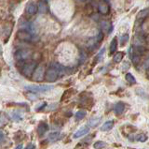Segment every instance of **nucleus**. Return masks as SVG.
I'll list each match as a JSON object with an SVG mask.
<instances>
[{"instance_id":"obj_10","label":"nucleus","mask_w":149,"mask_h":149,"mask_svg":"<svg viewBox=\"0 0 149 149\" xmlns=\"http://www.w3.org/2000/svg\"><path fill=\"white\" fill-rule=\"evenodd\" d=\"M49 129V127L48 125H47L46 123H40L38 126H37V134H38V136H43V135L48 131Z\"/></svg>"},{"instance_id":"obj_9","label":"nucleus","mask_w":149,"mask_h":149,"mask_svg":"<svg viewBox=\"0 0 149 149\" xmlns=\"http://www.w3.org/2000/svg\"><path fill=\"white\" fill-rule=\"evenodd\" d=\"M90 131V127H88V126H84L81 129H79L74 134V139H78L80 138L81 136H84V135H86L87 133H88Z\"/></svg>"},{"instance_id":"obj_8","label":"nucleus","mask_w":149,"mask_h":149,"mask_svg":"<svg viewBox=\"0 0 149 149\" xmlns=\"http://www.w3.org/2000/svg\"><path fill=\"white\" fill-rule=\"evenodd\" d=\"M36 11H38V5H36L34 2H29L26 5L25 8V12L29 15H34L36 13Z\"/></svg>"},{"instance_id":"obj_12","label":"nucleus","mask_w":149,"mask_h":149,"mask_svg":"<svg viewBox=\"0 0 149 149\" xmlns=\"http://www.w3.org/2000/svg\"><path fill=\"white\" fill-rule=\"evenodd\" d=\"M101 27H102V30L108 32V34L112 33V31H113V26H112L111 23L109 21H102L101 22Z\"/></svg>"},{"instance_id":"obj_3","label":"nucleus","mask_w":149,"mask_h":149,"mask_svg":"<svg viewBox=\"0 0 149 149\" xmlns=\"http://www.w3.org/2000/svg\"><path fill=\"white\" fill-rule=\"evenodd\" d=\"M31 51L28 49H20L18 50L17 52L14 54V58H15L16 61H24V60L28 59L31 56Z\"/></svg>"},{"instance_id":"obj_13","label":"nucleus","mask_w":149,"mask_h":149,"mask_svg":"<svg viewBox=\"0 0 149 149\" xmlns=\"http://www.w3.org/2000/svg\"><path fill=\"white\" fill-rule=\"evenodd\" d=\"M114 121L113 120H110V121H106L105 123H104V125L102 126L101 130L102 131H108L111 129H113L114 127Z\"/></svg>"},{"instance_id":"obj_2","label":"nucleus","mask_w":149,"mask_h":149,"mask_svg":"<svg viewBox=\"0 0 149 149\" xmlns=\"http://www.w3.org/2000/svg\"><path fill=\"white\" fill-rule=\"evenodd\" d=\"M36 63L34 62V61H32V62H28L26 64L23 65V67H22V74L24 75L25 77L27 78H29L31 77L33 74H34L35 71H36Z\"/></svg>"},{"instance_id":"obj_7","label":"nucleus","mask_w":149,"mask_h":149,"mask_svg":"<svg viewBox=\"0 0 149 149\" xmlns=\"http://www.w3.org/2000/svg\"><path fill=\"white\" fill-rule=\"evenodd\" d=\"M98 11L102 15H108L110 13V6L105 0H102L98 4Z\"/></svg>"},{"instance_id":"obj_15","label":"nucleus","mask_w":149,"mask_h":149,"mask_svg":"<svg viewBox=\"0 0 149 149\" xmlns=\"http://www.w3.org/2000/svg\"><path fill=\"white\" fill-rule=\"evenodd\" d=\"M101 120H102V117H93V118H91L90 121H88V127L95 128L96 126H98L100 124Z\"/></svg>"},{"instance_id":"obj_5","label":"nucleus","mask_w":149,"mask_h":149,"mask_svg":"<svg viewBox=\"0 0 149 149\" xmlns=\"http://www.w3.org/2000/svg\"><path fill=\"white\" fill-rule=\"evenodd\" d=\"M44 66L43 65H38L36 67L34 74H33V81L42 82L44 80Z\"/></svg>"},{"instance_id":"obj_21","label":"nucleus","mask_w":149,"mask_h":149,"mask_svg":"<svg viewBox=\"0 0 149 149\" xmlns=\"http://www.w3.org/2000/svg\"><path fill=\"white\" fill-rule=\"evenodd\" d=\"M123 56H124V54L122 52H118V53H116L115 55H114V62L115 63H119L122 61V59H123Z\"/></svg>"},{"instance_id":"obj_17","label":"nucleus","mask_w":149,"mask_h":149,"mask_svg":"<svg viewBox=\"0 0 149 149\" xmlns=\"http://www.w3.org/2000/svg\"><path fill=\"white\" fill-rule=\"evenodd\" d=\"M148 13H149L148 10H143V11H140L138 13V15H137V22L141 21L143 23V21L144 20V18H146L148 15Z\"/></svg>"},{"instance_id":"obj_28","label":"nucleus","mask_w":149,"mask_h":149,"mask_svg":"<svg viewBox=\"0 0 149 149\" xmlns=\"http://www.w3.org/2000/svg\"><path fill=\"white\" fill-rule=\"evenodd\" d=\"M129 68H130V64H129V62H125L123 64V66H122V71H125V69H129Z\"/></svg>"},{"instance_id":"obj_23","label":"nucleus","mask_w":149,"mask_h":149,"mask_svg":"<svg viewBox=\"0 0 149 149\" xmlns=\"http://www.w3.org/2000/svg\"><path fill=\"white\" fill-rule=\"evenodd\" d=\"M135 140H136V141H138V142H142V143H143V142H146V140H147V136H146V134L141 133V134H138V135H137L136 138H135Z\"/></svg>"},{"instance_id":"obj_24","label":"nucleus","mask_w":149,"mask_h":149,"mask_svg":"<svg viewBox=\"0 0 149 149\" xmlns=\"http://www.w3.org/2000/svg\"><path fill=\"white\" fill-rule=\"evenodd\" d=\"M38 11L40 13H44L47 11V6H46V4L44 2H39L38 4Z\"/></svg>"},{"instance_id":"obj_19","label":"nucleus","mask_w":149,"mask_h":149,"mask_svg":"<svg viewBox=\"0 0 149 149\" xmlns=\"http://www.w3.org/2000/svg\"><path fill=\"white\" fill-rule=\"evenodd\" d=\"M129 39H130V37H129V34H127V33H125V34H123L122 36H121L119 38L120 46H122V47H123V46L129 41Z\"/></svg>"},{"instance_id":"obj_31","label":"nucleus","mask_w":149,"mask_h":149,"mask_svg":"<svg viewBox=\"0 0 149 149\" xmlns=\"http://www.w3.org/2000/svg\"><path fill=\"white\" fill-rule=\"evenodd\" d=\"M147 78L149 79V68H148V69H147Z\"/></svg>"},{"instance_id":"obj_4","label":"nucleus","mask_w":149,"mask_h":149,"mask_svg":"<svg viewBox=\"0 0 149 149\" xmlns=\"http://www.w3.org/2000/svg\"><path fill=\"white\" fill-rule=\"evenodd\" d=\"M59 77V73L57 71V69L55 68L51 67L49 68L48 71H46V74H45V80L49 83H53L55 82L56 80L58 79Z\"/></svg>"},{"instance_id":"obj_6","label":"nucleus","mask_w":149,"mask_h":149,"mask_svg":"<svg viewBox=\"0 0 149 149\" xmlns=\"http://www.w3.org/2000/svg\"><path fill=\"white\" fill-rule=\"evenodd\" d=\"M16 36L20 40L26 41V42H29V41H31L33 40V36H32V34L30 33V32L27 31V30H23V29L19 30L17 32Z\"/></svg>"},{"instance_id":"obj_16","label":"nucleus","mask_w":149,"mask_h":149,"mask_svg":"<svg viewBox=\"0 0 149 149\" xmlns=\"http://www.w3.org/2000/svg\"><path fill=\"white\" fill-rule=\"evenodd\" d=\"M60 137H61L60 132H52V133H50L49 136H48V141L53 143V142L57 141V140H59Z\"/></svg>"},{"instance_id":"obj_18","label":"nucleus","mask_w":149,"mask_h":149,"mask_svg":"<svg viewBox=\"0 0 149 149\" xmlns=\"http://www.w3.org/2000/svg\"><path fill=\"white\" fill-rule=\"evenodd\" d=\"M87 114V112L85 110H79L74 114V117L77 120H82L83 118H85V116Z\"/></svg>"},{"instance_id":"obj_1","label":"nucleus","mask_w":149,"mask_h":149,"mask_svg":"<svg viewBox=\"0 0 149 149\" xmlns=\"http://www.w3.org/2000/svg\"><path fill=\"white\" fill-rule=\"evenodd\" d=\"M52 85H27L25 86V90L29 91L31 93H44L50 89H52Z\"/></svg>"},{"instance_id":"obj_29","label":"nucleus","mask_w":149,"mask_h":149,"mask_svg":"<svg viewBox=\"0 0 149 149\" xmlns=\"http://www.w3.org/2000/svg\"><path fill=\"white\" fill-rule=\"evenodd\" d=\"M35 145L33 143H30V144H28V145L24 148V149H35Z\"/></svg>"},{"instance_id":"obj_25","label":"nucleus","mask_w":149,"mask_h":149,"mask_svg":"<svg viewBox=\"0 0 149 149\" xmlns=\"http://www.w3.org/2000/svg\"><path fill=\"white\" fill-rule=\"evenodd\" d=\"M12 119L15 121V122H19V121L22 120V116L20 115V114H18V113H13L12 114Z\"/></svg>"},{"instance_id":"obj_27","label":"nucleus","mask_w":149,"mask_h":149,"mask_svg":"<svg viewBox=\"0 0 149 149\" xmlns=\"http://www.w3.org/2000/svg\"><path fill=\"white\" fill-rule=\"evenodd\" d=\"M102 39H104V35H102V32L101 31L99 33V35H98V37L96 38V40H97L98 42H101V41L102 40Z\"/></svg>"},{"instance_id":"obj_30","label":"nucleus","mask_w":149,"mask_h":149,"mask_svg":"<svg viewBox=\"0 0 149 149\" xmlns=\"http://www.w3.org/2000/svg\"><path fill=\"white\" fill-rule=\"evenodd\" d=\"M22 144H19L15 149H22Z\"/></svg>"},{"instance_id":"obj_32","label":"nucleus","mask_w":149,"mask_h":149,"mask_svg":"<svg viewBox=\"0 0 149 149\" xmlns=\"http://www.w3.org/2000/svg\"><path fill=\"white\" fill-rule=\"evenodd\" d=\"M79 1H81V2H85L86 0H79Z\"/></svg>"},{"instance_id":"obj_22","label":"nucleus","mask_w":149,"mask_h":149,"mask_svg":"<svg viewBox=\"0 0 149 149\" xmlns=\"http://www.w3.org/2000/svg\"><path fill=\"white\" fill-rule=\"evenodd\" d=\"M93 147L95 149H102V148L106 147V143L102 142V141H98L93 144Z\"/></svg>"},{"instance_id":"obj_11","label":"nucleus","mask_w":149,"mask_h":149,"mask_svg":"<svg viewBox=\"0 0 149 149\" xmlns=\"http://www.w3.org/2000/svg\"><path fill=\"white\" fill-rule=\"evenodd\" d=\"M125 110V103L122 101H118L114 107V112L116 114H121Z\"/></svg>"},{"instance_id":"obj_14","label":"nucleus","mask_w":149,"mask_h":149,"mask_svg":"<svg viewBox=\"0 0 149 149\" xmlns=\"http://www.w3.org/2000/svg\"><path fill=\"white\" fill-rule=\"evenodd\" d=\"M118 39L114 38L111 40L110 42V54H113L116 52V49H118Z\"/></svg>"},{"instance_id":"obj_20","label":"nucleus","mask_w":149,"mask_h":149,"mask_svg":"<svg viewBox=\"0 0 149 149\" xmlns=\"http://www.w3.org/2000/svg\"><path fill=\"white\" fill-rule=\"evenodd\" d=\"M125 79L129 83H132V85H133V83H136V79H135V77L132 75V73H126Z\"/></svg>"},{"instance_id":"obj_26","label":"nucleus","mask_w":149,"mask_h":149,"mask_svg":"<svg viewBox=\"0 0 149 149\" xmlns=\"http://www.w3.org/2000/svg\"><path fill=\"white\" fill-rule=\"evenodd\" d=\"M46 105H47L46 102H41V103H39L38 105L36 107V111H40L41 109H43Z\"/></svg>"}]
</instances>
